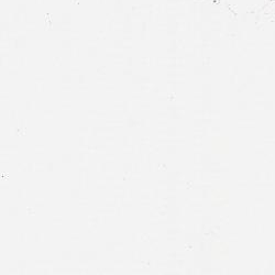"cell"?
I'll list each match as a JSON object with an SVG mask.
<instances>
[{
	"label": "cell",
	"instance_id": "obj_1",
	"mask_svg": "<svg viewBox=\"0 0 275 275\" xmlns=\"http://www.w3.org/2000/svg\"><path fill=\"white\" fill-rule=\"evenodd\" d=\"M231 10L237 13L259 12L266 6L270 0H222Z\"/></svg>",
	"mask_w": 275,
	"mask_h": 275
}]
</instances>
